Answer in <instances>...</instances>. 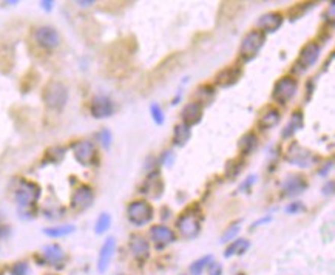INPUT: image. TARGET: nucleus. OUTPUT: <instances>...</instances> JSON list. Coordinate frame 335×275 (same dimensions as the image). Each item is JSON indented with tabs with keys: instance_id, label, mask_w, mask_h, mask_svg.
<instances>
[{
	"instance_id": "4468645a",
	"label": "nucleus",
	"mask_w": 335,
	"mask_h": 275,
	"mask_svg": "<svg viewBox=\"0 0 335 275\" xmlns=\"http://www.w3.org/2000/svg\"><path fill=\"white\" fill-rule=\"evenodd\" d=\"M141 192L148 196H152V198H155V200L161 198L164 193V181H162L159 170H153L148 173V176L145 178V181L141 187Z\"/></svg>"
},
{
	"instance_id": "a18cd8bd",
	"label": "nucleus",
	"mask_w": 335,
	"mask_h": 275,
	"mask_svg": "<svg viewBox=\"0 0 335 275\" xmlns=\"http://www.w3.org/2000/svg\"><path fill=\"white\" fill-rule=\"evenodd\" d=\"M78 5L81 8H90L91 5H94V0H82V2H78Z\"/></svg>"
},
{
	"instance_id": "e433bc0d",
	"label": "nucleus",
	"mask_w": 335,
	"mask_h": 275,
	"mask_svg": "<svg viewBox=\"0 0 335 275\" xmlns=\"http://www.w3.org/2000/svg\"><path fill=\"white\" fill-rule=\"evenodd\" d=\"M11 275H29V266L26 261H17L11 267Z\"/></svg>"
},
{
	"instance_id": "393cba45",
	"label": "nucleus",
	"mask_w": 335,
	"mask_h": 275,
	"mask_svg": "<svg viewBox=\"0 0 335 275\" xmlns=\"http://www.w3.org/2000/svg\"><path fill=\"white\" fill-rule=\"evenodd\" d=\"M238 147H240L241 155H244V156L253 153V151L256 150V147H258V136H256L253 132H247V133H244V135L240 138Z\"/></svg>"
},
{
	"instance_id": "c756f323",
	"label": "nucleus",
	"mask_w": 335,
	"mask_h": 275,
	"mask_svg": "<svg viewBox=\"0 0 335 275\" xmlns=\"http://www.w3.org/2000/svg\"><path fill=\"white\" fill-rule=\"evenodd\" d=\"M241 220H238V221H235V223H232L226 230H224V233L221 235V243L222 245H226V243H230L237 235H238V232H240V229H241Z\"/></svg>"
},
{
	"instance_id": "f03ea898",
	"label": "nucleus",
	"mask_w": 335,
	"mask_h": 275,
	"mask_svg": "<svg viewBox=\"0 0 335 275\" xmlns=\"http://www.w3.org/2000/svg\"><path fill=\"white\" fill-rule=\"evenodd\" d=\"M68 88L60 81H50L42 91L44 104L53 111H62L68 102Z\"/></svg>"
},
{
	"instance_id": "cd10ccee",
	"label": "nucleus",
	"mask_w": 335,
	"mask_h": 275,
	"mask_svg": "<svg viewBox=\"0 0 335 275\" xmlns=\"http://www.w3.org/2000/svg\"><path fill=\"white\" fill-rule=\"evenodd\" d=\"M76 227L73 224H63V226H54V227H47L44 229V233L50 238H60V237H66V235H71Z\"/></svg>"
},
{
	"instance_id": "423d86ee",
	"label": "nucleus",
	"mask_w": 335,
	"mask_h": 275,
	"mask_svg": "<svg viewBox=\"0 0 335 275\" xmlns=\"http://www.w3.org/2000/svg\"><path fill=\"white\" fill-rule=\"evenodd\" d=\"M296 91H298V81L292 76H283L274 85L272 99L280 105H286L290 99H293Z\"/></svg>"
},
{
	"instance_id": "c9c22d12",
	"label": "nucleus",
	"mask_w": 335,
	"mask_h": 275,
	"mask_svg": "<svg viewBox=\"0 0 335 275\" xmlns=\"http://www.w3.org/2000/svg\"><path fill=\"white\" fill-rule=\"evenodd\" d=\"M306 210V206L302 203V201H293V203H289L286 207H284V212L289 213V215H298L302 212Z\"/></svg>"
},
{
	"instance_id": "6ab92c4d",
	"label": "nucleus",
	"mask_w": 335,
	"mask_h": 275,
	"mask_svg": "<svg viewBox=\"0 0 335 275\" xmlns=\"http://www.w3.org/2000/svg\"><path fill=\"white\" fill-rule=\"evenodd\" d=\"M128 246H130L131 255L138 261H145L148 257H150V245H148V241L142 237V235L133 233L130 237Z\"/></svg>"
},
{
	"instance_id": "6e6552de",
	"label": "nucleus",
	"mask_w": 335,
	"mask_h": 275,
	"mask_svg": "<svg viewBox=\"0 0 335 275\" xmlns=\"http://www.w3.org/2000/svg\"><path fill=\"white\" fill-rule=\"evenodd\" d=\"M34 41L41 48L51 51V50H56L60 45V34L54 26L42 25L39 28H36Z\"/></svg>"
},
{
	"instance_id": "2f4dec72",
	"label": "nucleus",
	"mask_w": 335,
	"mask_h": 275,
	"mask_svg": "<svg viewBox=\"0 0 335 275\" xmlns=\"http://www.w3.org/2000/svg\"><path fill=\"white\" fill-rule=\"evenodd\" d=\"M210 261H212V255H206V257H201V258H198L196 261H193L192 263V266H190V273L192 275H201L206 269H207V266L210 264Z\"/></svg>"
},
{
	"instance_id": "473e14b6",
	"label": "nucleus",
	"mask_w": 335,
	"mask_h": 275,
	"mask_svg": "<svg viewBox=\"0 0 335 275\" xmlns=\"http://www.w3.org/2000/svg\"><path fill=\"white\" fill-rule=\"evenodd\" d=\"M243 170V160L241 158H235V160H230L226 166V175L230 178V179H235L240 172Z\"/></svg>"
},
{
	"instance_id": "b1692460",
	"label": "nucleus",
	"mask_w": 335,
	"mask_h": 275,
	"mask_svg": "<svg viewBox=\"0 0 335 275\" xmlns=\"http://www.w3.org/2000/svg\"><path fill=\"white\" fill-rule=\"evenodd\" d=\"M190 138H192V129H190V127H187L185 124H178V126H175V129H173V136H172L175 147H179V148L184 147L185 144L190 141Z\"/></svg>"
},
{
	"instance_id": "72a5a7b5",
	"label": "nucleus",
	"mask_w": 335,
	"mask_h": 275,
	"mask_svg": "<svg viewBox=\"0 0 335 275\" xmlns=\"http://www.w3.org/2000/svg\"><path fill=\"white\" fill-rule=\"evenodd\" d=\"M150 113H152V119L155 121V124L162 126L165 121V116H164V110L161 108L159 104H152L150 105Z\"/></svg>"
},
{
	"instance_id": "39448f33",
	"label": "nucleus",
	"mask_w": 335,
	"mask_h": 275,
	"mask_svg": "<svg viewBox=\"0 0 335 275\" xmlns=\"http://www.w3.org/2000/svg\"><path fill=\"white\" fill-rule=\"evenodd\" d=\"M153 217H155L153 206L145 200H136L130 203L127 207V218L133 226L138 227L145 226L153 220Z\"/></svg>"
},
{
	"instance_id": "5701e85b",
	"label": "nucleus",
	"mask_w": 335,
	"mask_h": 275,
	"mask_svg": "<svg viewBox=\"0 0 335 275\" xmlns=\"http://www.w3.org/2000/svg\"><path fill=\"white\" fill-rule=\"evenodd\" d=\"M42 255H44L45 261L50 263V264H53V266L60 264V263H63V260H65V251H63L59 245H56V243H51V245L44 246Z\"/></svg>"
},
{
	"instance_id": "58836bf2",
	"label": "nucleus",
	"mask_w": 335,
	"mask_h": 275,
	"mask_svg": "<svg viewBox=\"0 0 335 275\" xmlns=\"http://www.w3.org/2000/svg\"><path fill=\"white\" fill-rule=\"evenodd\" d=\"M173 163H175V153H173L172 150L164 151L162 156H161V164L165 166V167H172Z\"/></svg>"
},
{
	"instance_id": "2eb2a0df",
	"label": "nucleus",
	"mask_w": 335,
	"mask_h": 275,
	"mask_svg": "<svg viewBox=\"0 0 335 275\" xmlns=\"http://www.w3.org/2000/svg\"><path fill=\"white\" fill-rule=\"evenodd\" d=\"M308 189V181L303 175H289L283 184H281V190L284 196H298L303 192H306Z\"/></svg>"
},
{
	"instance_id": "7c9ffc66",
	"label": "nucleus",
	"mask_w": 335,
	"mask_h": 275,
	"mask_svg": "<svg viewBox=\"0 0 335 275\" xmlns=\"http://www.w3.org/2000/svg\"><path fill=\"white\" fill-rule=\"evenodd\" d=\"M110 226H111V217H110V213L104 212V213H100V215L97 217V220H96L94 232H96L97 235H102V233H105V232L110 229Z\"/></svg>"
},
{
	"instance_id": "f8f14e48",
	"label": "nucleus",
	"mask_w": 335,
	"mask_h": 275,
	"mask_svg": "<svg viewBox=\"0 0 335 275\" xmlns=\"http://www.w3.org/2000/svg\"><path fill=\"white\" fill-rule=\"evenodd\" d=\"M115 111H116V105L108 96L97 95L90 102V113L96 119H105V117L113 116Z\"/></svg>"
},
{
	"instance_id": "4c0bfd02",
	"label": "nucleus",
	"mask_w": 335,
	"mask_h": 275,
	"mask_svg": "<svg viewBox=\"0 0 335 275\" xmlns=\"http://www.w3.org/2000/svg\"><path fill=\"white\" fill-rule=\"evenodd\" d=\"M312 5H314V4H298V5H295L292 10H289V14L292 16V20L298 19V17H300L302 14H305V11L309 10Z\"/></svg>"
},
{
	"instance_id": "c03bdc74",
	"label": "nucleus",
	"mask_w": 335,
	"mask_h": 275,
	"mask_svg": "<svg viewBox=\"0 0 335 275\" xmlns=\"http://www.w3.org/2000/svg\"><path fill=\"white\" fill-rule=\"evenodd\" d=\"M41 7H42L45 11H51L53 7H54V2H51V0H44V2H41Z\"/></svg>"
},
{
	"instance_id": "20e7f679",
	"label": "nucleus",
	"mask_w": 335,
	"mask_h": 275,
	"mask_svg": "<svg viewBox=\"0 0 335 275\" xmlns=\"http://www.w3.org/2000/svg\"><path fill=\"white\" fill-rule=\"evenodd\" d=\"M266 44V34L259 29H252L249 31L241 41L240 45V57L244 62L252 60Z\"/></svg>"
},
{
	"instance_id": "de8ad7c7",
	"label": "nucleus",
	"mask_w": 335,
	"mask_h": 275,
	"mask_svg": "<svg viewBox=\"0 0 335 275\" xmlns=\"http://www.w3.org/2000/svg\"><path fill=\"white\" fill-rule=\"evenodd\" d=\"M7 233V227L0 224V237H4V235Z\"/></svg>"
},
{
	"instance_id": "4be33fe9",
	"label": "nucleus",
	"mask_w": 335,
	"mask_h": 275,
	"mask_svg": "<svg viewBox=\"0 0 335 275\" xmlns=\"http://www.w3.org/2000/svg\"><path fill=\"white\" fill-rule=\"evenodd\" d=\"M305 127V114L302 110H295L292 114H290V119L289 123L286 124V127L283 129V139H289L292 138L296 132H300L302 129Z\"/></svg>"
},
{
	"instance_id": "a878e982",
	"label": "nucleus",
	"mask_w": 335,
	"mask_h": 275,
	"mask_svg": "<svg viewBox=\"0 0 335 275\" xmlns=\"http://www.w3.org/2000/svg\"><path fill=\"white\" fill-rule=\"evenodd\" d=\"M65 153H66V148L62 147V145H54V147H50L47 151H45V156H44V164H59L63 158H65Z\"/></svg>"
},
{
	"instance_id": "a19ab883",
	"label": "nucleus",
	"mask_w": 335,
	"mask_h": 275,
	"mask_svg": "<svg viewBox=\"0 0 335 275\" xmlns=\"http://www.w3.org/2000/svg\"><path fill=\"white\" fill-rule=\"evenodd\" d=\"M255 182V176H249L246 181H243V184L240 186V192H249V189L252 187V184Z\"/></svg>"
},
{
	"instance_id": "f3484780",
	"label": "nucleus",
	"mask_w": 335,
	"mask_h": 275,
	"mask_svg": "<svg viewBox=\"0 0 335 275\" xmlns=\"http://www.w3.org/2000/svg\"><path fill=\"white\" fill-rule=\"evenodd\" d=\"M203 114H204V108H203V105L198 104L196 101H195V102H190V104L185 105V107L182 108V111H181L182 124H185L187 127L192 129L193 126H196V124L201 123Z\"/></svg>"
},
{
	"instance_id": "79ce46f5",
	"label": "nucleus",
	"mask_w": 335,
	"mask_h": 275,
	"mask_svg": "<svg viewBox=\"0 0 335 275\" xmlns=\"http://www.w3.org/2000/svg\"><path fill=\"white\" fill-rule=\"evenodd\" d=\"M332 166H333V161L330 160V161H329V164H326V166H324V167H323V169H321L318 173H320L321 176H327V173L332 170Z\"/></svg>"
},
{
	"instance_id": "7ed1b4c3",
	"label": "nucleus",
	"mask_w": 335,
	"mask_h": 275,
	"mask_svg": "<svg viewBox=\"0 0 335 275\" xmlns=\"http://www.w3.org/2000/svg\"><path fill=\"white\" fill-rule=\"evenodd\" d=\"M42 189L39 184H36L28 179H20L19 186L14 192V198L20 210H29L36 206V203L41 198Z\"/></svg>"
},
{
	"instance_id": "dca6fc26",
	"label": "nucleus",
	"mask_w": 335,
	"mask_h": 275,
	"mask_svg": "<svg viewBox=\"0 0 335 275\" xmlns=\"http://www.w3.org/2000/svg\"><path fill=\"white\" fill-rule=\"evenodd\" d=\"M115 252H116V240L113 237H108L104 241V245L99 251V257H97V270L100 273H104L108 269L111 260H113V257H115Z\"/></svg>"
},
{
	"instance_id": "0eeeda50",
	"label": "nucleus",
	"mask_w": 335,
	"mask_h": 275,
	"mask_svg": "<svg viewBox=\"0 0 335 275\" xmlns=\"http://www.w3.org/2000/svg\"><path fill=\"white\" fill-rule=\"evenodd\" d=\"M320 53H321V48H320V45H318L315 41L308 42V44L302 48L298 59L295 60L293 70L298 71V73H305L306 70L312 68V67L317 64V60H318V57H320Z\"/></svg>"
},
{
	"instance_id": "f257e3e1",
	"label": "nucleus",
	"mask_w": 335,
	"mask_h": 275,
	"mask_svg": "<svg viewBox=\"0 0 335 275\" xmlns=\"http://www.w3.org/2000/svg\"><path fill=\"white\" fill-rule=\"evenodd\" d=\"M201 221H203V212H201L199 206L198 204L189 206L179 215V218L176 221V227L179 230V235L187 240L196 238L201 232Z\"/></svg>"
},
{
	"instance_id": "a211bd4d",
	"label": "nucleus",
	"mask_w": 335,
	"mask_h": 275,
	"mask_svg": "<svg viewBox=\"0 0 335 275\" xmlns=\"http://www.w3.org/2000/svg\"><path fill=\"white\" fill-rule=\"evenodd\" d=\"M150 238L153 240V243L158 248H164V246L172 245L176 240V235L170 227H167L164 224H158L150 229Z\"/></svg>"
},
{
	"instance_id": "ea45409f",
	"label": "nucleus",
	"mask_w": 335,
	"mask_h": 275,
	"mask_svg": "<svg viewBox=\"0 0 335 275\" xmlns=\"http://www.w3.org/2000/svg\"><path fill=\"white\" fill-rule=\"evenodd\" d=\"M209 275H222V266L219 263L210 261V264L207 266Z\"/></svg>"
},
{
	"instance_id": "c85d7f7f",
	"label": "nucleus",
	"mask_w": 335,
	"mask_h": 275,
	"mask_svg": "<svg viewBox=\"0 0 335 275\" xmlns=\"http://www.w3.org/2000/svg\"><path fill=\"white\" fill-rule=\"evenodd\" d=\"M215 95H216V90H215V87H212V85H201V87L196 88V91H195V98L198 99L196 102L201 104V105H204V104H207V102H212L213 98H215Z\"/></svg>"
},
{
	"instance_id": "f704fd0d",
	"label": "nucleus",
	"mask_w": 335,
	"mask_h": 275,
	"mask_svg": "<svg viewBox=\"0 0 335 275\" xmlns=\"http://www.w3.org/2000/svg\"><path fill=\"white\" fill-rule=\"evenodd\" d=\"M97 141L104 148H110L111 142H113V135H111V132L108 129H102L97 132Z\"/></svg>"
},
{
	"instance_id": "09e8293b",
	"label": "nucleus",
	"mask_w": 335,
	"mask_h": 275,
	"mask_svg": "<svg viewBox=\"0 0 335 275\" xmlns=\"http://www.w3.org/2000/svg\"><path fill=\"white\" fill-rule=\"evenodd\" d=\"M45 275H57V273H45Z\"/></svg>"
},
{
	"instance_id": "412c9836",
	"label": "nucleus",
	"mask_w": 335,
	"mask_h": 275,
	"mask_svg": "<svg viewBox=\"0 0 335 275\" xmlns=\"http://www.w3.org/2000/svg\"><path fill=\"white\" fill-rule=\"evenodd\" d=\"M281 121V113L277 107H267L258 117V127L261 130L275 129Z\"/></svg>"
},
{
	"instance_id": "37998d69",
	"label": "nucleus",
	"mask_w": 335,
	"mask_h": 275,
	"mask_svg": "<svg viewBox=\"0 0 335 275\" xmlns=\"http://www.w3.org/2000/svg\"><path fill=\"white\" fill-rule=\"evenodd\" d=\"M323 193H324V195H332V193H333V181H332V179L323 187Z\"/></svg>"
},
{
	"instance_id": "1a4fd4ad",
	"label": "nucleus",
	"mask_w": 335,
	"mask_h": 275,
	"mask_svg": "<svg viewBox=\"0 0 335 275\" xmlns=\"http://www.w3.org/2000/svg\"><path fill=\"white\" fill-rule=\"evenodd\" d=\"M286 160H287V163H290L293 166H298V167H311L317 161L312 151L308 150L306 147H302L298 142H292L289 145L287 153H286Z\"/></svg>"
},
{
	"instance_id": "9b49d317",
	"label": "nucleus",
	"mask_w": 335,
	"mask_h": 275,
	"mask_svg": "<svg viewBox=\"0 0 335 275\" xmlns=\"http://www.w3.org/2000/svg\"><path fill=\"white\" fill-rule=\"evenodd\" d=\"M73 155H74V160H76L81 166L84 167H90L94 164L96 161V145L93 141H78L73 144Z\"/></svg>"
},
{
	"instance_id": "ddd939ff",
	"label": "nucleus",
	"mask_w": 335,
	"mask_h": 275,
	"mask_svg": "<svg viewBox=\"0 0 335 275\" xmlns=\"http://www.w3.org/2000/svg\"><path fill=\"white\" fill-rule=\"evenodd\" d=\"M243 76V68L238 65H232V67H226L221 71L216 73L215 76V85H218L219 88H230L233 87Z\"/></svg>"
},
{
	"instance_id": "bb28decb",
	"label": "nucleus",
	"mask_w": 335,
	"mask_h": 275,
	"mask_svg": "<svg viewBox=\"0 0 335 275\" xmlns=\"http://www.w3.org/2000/svg\"><path fill=\"white\" fill-rule=\"evenodd\" d=\"M249 248H250V243L246 238H238V240H235L229 245V248L224 252V257L230 258L233 255H243L244 252H247Z\"/></svg>"
},
{
	"instance_id": "9d476101",
	"label": "nucleus",
	"mask_w": 335,
	"mask_h": 275,
	"mask_svg": "<svg viewBox=\"0 0 335 275\" xmlns=\"http://www.w3.org/2000/svg\"><path fill=\"white\" fill-rule=\"evenodd\" d=\"M94 201V192L88 184H81L79 187H76L71 193L70 198V206L73 210L76 212H84L88 207H91Z\"/></svg>"
},
{
	"instance_id": "aec40b11",
	"label": "nucleus",
	"mask_w": 335,
	"mask_h": 275,
	"mask_svg": "<svg viewBox=\"0 0 335 275\" xmlns=\"http://www.w3.org/2000/svg\"><path fill=\"white\" fill-rule=\"evenodd\" d=\"M256 25L259 28V31L266 33H275L281 25H283V14L272 11V13H266L256 20Z\"/></svg>"
},
{
	"instance_id": "49530a36",
	"label": "nucleus",
	"mask_w": 335,
	"mask_h": 275,
	"mask_svg": "<svg viewBox=\"0 0 335 275\" xmlns=\"http://www.w3.org/2000/svg\"><path fill=\"white\" fill-rule=\"evenodd\" d=\"M271 220H272V217H264V218H261V220H258V221H256V223H255V224H253L252 227H258L259 224H264V223H269Z\"/></svg>"
}]
</instances>
